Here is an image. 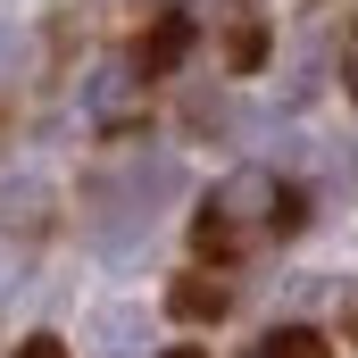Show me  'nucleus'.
Returning <instances> with one entry per match:
<instances>
[{
    "instance_id": "nucleus-1",
    "label": "nucleus",
    "mask_w": 358,
    "mask_h": 358,
    "mask_svg": "<svg viewBox=\"0 0 358 358\" xmlns=\"http://www.w3.org/2000/svg\"><path fill=\"white\" fill-rule=\"evenodd\" d=\"M176 192H183V159L176 150H125L108 176L84 183V217H92V234H100L108 250H125L134 234H150V217H159Z\"/></svg>"
},
{
    "instance_id": "nucleus-2",
    "label": "nucleus",
    "mask_w": 358,
    "mask_h": 358,
    "mask_svg": "<svg viewBox=\"0 0 358 358\" xmlns=\"http://www.w3.org/2000/svg\"><path fill=\"white\" fill-rule=\"evenodd\" d=\"M267 225H292V200L275 192L267 167H242V176H225L208 192V208H200V250L208 259H234L250 234H267Z\"/></svg>"
},
{
    "instance_id": "nucleus-3",
    "label": "nucleus",
    "mask_w": 358,
    "mask_h": 358,
    "mask_svg": "<svg viewBox=\"0 0 358 358\" xmlns=\"http://www.w3.org/2000/svg\"><path fill=\"white\" fill-rule=\"evenodd\" d=\"M92 358H150V317L142 308H100L92 317Z\"/></svg>"
},
{
    "instance_id": "nucleus-4",
    "label": "nucleus",
    "mask_w": 358,
    "mask_h": 358,
    "mask_svg": "<svg viewBox=\"0 0 358 358\" xmlns=\"http://www.w3.org/2000/svg\"><path fill=\"white\" fill-rule=\"evenodd\" d=\"M134 84H142V67H134V59H100V67H92V84H84V108H92V117H117V108L134 100Z\"/></svg>"
},
{
    "instance_id": "nucleus-5",
    "label": "nucleus",
    "mask_w": 358,
    "mask_h": 358,
    "mask_svg": "<svg viewBox=\"0 0 358 358\" xmlns=\"http://www.w3.org/2000/svg\"><path fill=\"white\" fill-rule=\"evenodd\" d=\"M225 300H234V292H225L217 275H183L176 283V317H225Z\"/></svg>"
},
{
    "instance_id": "nucleus-6",
    "label": "nucleus",
    "mask_w": 358,
    "mask_h": 358,
    "mask_svg": "<svg viewBox=\"0 0 358 358\" xmlns=\"http://www.w3.org/2000/svg\"><path fill=\"white\" fill-rule=\"evenodd\" d=\"M267 358H334V350H325V334H308V325H283V334H267Z\"/></svg>"
},
{
    "instance_id": "nucleus-7",
    "label": "nucleus",
    "mask_w": 358,
    "mask_h": 358,
    "mask_svg": "<svg viewBox=\"0 0 358 358\" xmlns=\"http://www.w3.org/2000/svg\"><path fill=\"white\" fill-rule=\"evenodd\" d=\"M183 42H192V17H167V25L150 34V50H142V76H150V67H167V59L183 50Z\"/></svg>"
},
{
    "instance_id": "nucleus-8",
    "label": "nucleus",
    "mask_w": 358,
    "mask_h": 358,
    "mask_svg": "<svg viewBox=\"0 0 358 358\" xmlns=\"http://www.w3.org/2000/svg\"><path fill=\"white\" fill-rule=\"evenodd\" d=\"M17 283H25V250H17V242H0V317H8Z\"/></svg>"
},
{
    "instance_id": "nucleus-9",
    "label": "nucleus",
    "mask_w": 358,
    "mask_h": 358,
    "mask_svg": "<svg viewBox=\"0 0 358 358\" xmlns=\"http://www.w3.org/2000/svg\"><path fill=\"white\" fill-rule=\"evenodd\" d=\"M17 59H25V42H17V34H8V25H0V84H8V76H17Z\"/></svg>"
},
{
    "instance_id": "nucleus-10",
    "label": "nucleus",
    "mask_w": 358,
    "mask_h": 358,
    "mask_svg": "<svg viewBox=\"0 0 358 358\" xmlns=\"http://www.w3.org/2000/svg\"><path fill=\"white\" fill-rule=\"evenodd\" d=\"M17 358H59V342H25V350H17Z\"/></svg>"
},
{
    "instance_id": "nucleus-11",
    "label": "nucleus",
    "mask_w": 358,
    "mask_h": 358,
    "mask_svg": "<svg viewBox=\"0 0 358 358\" xmlns=\"http://www.w3.org/2000/svg\"><path fill=\"white\" fill-rule=\"evenodd\" d=\"M342 76H350V92H358V42H350V59H342Z\"/></svg>"
},
{
    "instance_id": "nucleus-12",
    "label": "nucleus",
    "mask_w": 358,
    "mask_h": 358,
    "mask_svg": "<svg viewBox=\"0 0 358 358\" xmlns=\"http://www.w3.org/2000/svg\"><path fill=\"white\" fill-rule=\"evenodd\" d=\"M176 358H192V350H176Z\"/></svg>"
}]
</instances>
